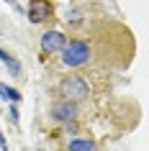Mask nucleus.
<instances>
[{
    "mask_svg": "<svg viewBox=\"0 0 149 151\" xmlns=\"http://www.w3.org/2000/svg\"><path fill=\"white\" fill-rule=\"evenodd\" d=\"M93 59V49L90 44L82 39H75V41H67L62 49V64L64 67H70V69H77V67H85L90 64Z\"/></svg>",
    "mask_w": 149,
    "mask_h": 151,
    "instance_id": "f257e3e1",
    "label": "nucleus"
},
{
    "mask_svg": "<svg viewBox=\"0 0 149 151\" xmlns=\"http://www.w3.org/2000/svg\"><path fill=\"white\" fill-rule=\"evenodd\" d=\"M59 95L64 100H72V103H80V100H87L90 97V85H87L85 77L80 74H67L59 82Z\"/></svg>",
    "mask_w": 149,
    "mask_h": 151,
    "instance_id": "f03ea898",
    "label": "nucleus"
},
{
    "mask_svg": "<svg viewBox=\"0 0 149 151\" xmlns=\"http://www.w3.org/2000/svg\"><path fill=\"white\" fill-rule=\"evenodd\" d=\"M52 118L57 123H70V120H77L80 118V108L77 103H72V100H59V103L52 105Z\"/></svg>",
    "mask_w": 149,
    "mask_h": 151,
    "instance_id": "7ed1b4c3",
    "label": "nucleus"
},
{
    "mask_svg": "<svg viewBox=\"0 0 149 151\" xmlns=\"http://www.w3.org/2000/svg\"><path fill=\"white\" fill-rule=\"evenodd\" d=\"M64 44H67V36L62 31H47L41 36V51L44 54H57V51H62Z\"/></svg>",
    "mask_w": 149,
    "mask_h": 151,
    "instance_id": "20e7f679",
    "label": "nucleus"
},
{
    "mask_svg": "<svg viewBox=\"0 0 149 151\" xmlns=\"http://www.w3.org/2000/svg\"><path fill=\"white\" fill-rule=\"evenodd\" d=\"M52 3L49 0H31L28 3V21L31 23H44L47 18H52Z\"/></svg>",
    "mask_w": 149,
    "mask_h": 151,
    "instance_id": "39448f33",
    "label": "nucleus"
},
{
    "mask_svg": "<svg viewBox=\"0 0 149 151\" xmlns=\"http://www.w3.org/2000/svg\"><path fill=\"white\" fill-rule=\"evenodd\" d=\"M0 62H3V64L10 69V74H16V77L21 74V62H18V59H13V56H10L3 46H0Z\"/></svg>",
    "mask_w": 149,
    "mask_h": 151,
    "instance_id": "423d86ee",
    "label": "nucleus"
},
{
    "mask_svg": "<svg viewBox=\"0 0 149 151\" xmlns=\"http://www.w3.org/2000/svg\"><path fill=\"white\" fill-rule=\"evenodd\" d=\"M70 151H95V141L93 138H72Z\"/></svg>",
    "mask_w": 149,
    "mask_h": 151,
    "instance_id": "0eeeda50",
    "label": "nucleus"
},
{
    "mask_svg": "<svg viewBox=\"0 0 149 151\" xmlns=\"http://www.w3.org/2000/svg\"><path fill=\"white\" fill-rule=\"evenodd\" d=\"M0 97H5L10 103H21V92L16 87H8V85H0Z\"/></svg>",
    "mask_w": 149,
    "mask_h": 151,
    "instance_id": "6e6552de",
    "label": "nucleus"
},
{
    "mask_svg": "<svg viewBox=\"0 0 149 151\" xmlns=\"http://www.w3.org/2000/svg\"><path fill=\"white\" fill-rule=\"evenodd\" d=\"M10 120H13V123H18V108H16V103L10 105Z\"/></svg>",
    "mask_w": 149,
    "mask_h": 151,
    "instance_id": "1a4fd4ad",
    "label": "nucleus"
},
{
    "mask_svg": "<svg viewBox=\"0 0 149 151\" xmlns=\"http://www.w3.org/2000/svg\"><path fill=\"white\" fill-rule=\"evenodd\" d=\"M0 149H3V151L8 149V141H5V136H3V133H0Z\"/></svg>",
    "mask_w": 149,
    "mask_h": 151,
    "instance_id": "9d476101",
    "label": "nucleus"
},
{
    "mask_svg": "<svg viewBox=\"0 0 149 151\" xmlns=\"http://www.w3.org/2000/svg\"><path fill=\"white\" fill-rule=\"evenodd\" d=\"M5 3H10V5H13V8H18V3H16V0H5ZM18 10H21V8H18Z\"/></svg>",
    "mask_w": 149,
    "mask_h": 151,
    "instance_id": "9b49d317",
    "label": "nucleus"
},
{
    "mask_svg": "<svg viewBox=\"0 0 149 151\" xmlns=\"http://www.w3.org/2000/svg\"><path fill=\"white\" fill-rule=\"evenodd\" d=\"M0 110H3V108H0Z\"/></svg>",
    "mask_w": 149,
    "mask_h": 151,
    "instance_id": "f8f14e48",
    "label": "nucleus"
}]
</instances>
